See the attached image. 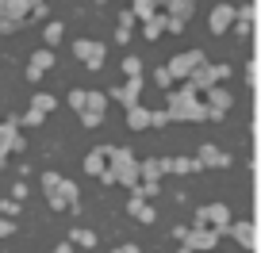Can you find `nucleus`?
Listing matches in <instances>:
<instances>
[{"label": "nucleus", "instance_id": "f257e3e1", "mask_svg": "<svg viewBox=\"0 0 261 253\" xmlns=\"http://www.w3.org/2000/svg\"><path fill=\"white\" fill-rule=\"evenodd\" d=\"M165 111H169L173 123H204V119H215L212 107L196 100V89H192V85H185V89L169 92V104H165Z\"/></svg>", "mask_w": 261, "mask_h": 253}, {"label": "nucleus", "instance_id": "f03ea898", "mask_svg": "<svg viewBox=\"0 0 261 253\" xmlns=\"http://www.w3.org/2000/svg\"><path fill=\"white\" fill-rule=\"evenodd\" d=\"M108 173H112L115 184L130 188V192L142 184V161H135V154L123 150V146H112V154H108Z\"/></svg>", "mask_w": 261, "mask_h": 253}, {"label": "nucleus", "instance_id": "7ed1b4c3", "mask_svg": "<svg viewBox=\"0 0 261 253\" xmlns=\"http://www.w3.org/2000/svg\"><path fill=\"white\" fill-rule=\"evenodd\" d=\"M42 192H46L50 207L54 211H81V196H77V184H69V180H62L58 173H42Z\"/></svg>", "mask_w": 261, "mask_h": 253}, {"label": "nucleus", "instance_id": "20e7f679", "mask_svg": "<svg viewBox=\"0 0 261 253\" xmlns=\"http://www.w3.org/2000/svg\"><path fill=\"white\" fill-rule=\"evenodd\" d=\"M227 77H230V66H227V62H204V66L188 77V85H192L196 92H207V89H215L219 81H227Z\"/></svg>", "mask_w": 261, "mask_h": 253}, {"label": "nucleus", "instance_id": "39448f33", "mask_svg": "<svg viewBox=\"0 0 261 253\" xmlns=\"http://www.w3.org/2000/svg\"><path fill=\"white\" fill-rule=\"evenodd\" d=\"M207 58H204V50H185V54H177V58H169V73L177 77V81H188V77L196 73V69L204 66Z\"/></svg>", "mask_w": 261, "mask_h": 253}, {"label": "nucleus", "instance_id": "423d86ee", "mask_svg": "<svg viewBox=\"0 0 261 253\" xmlns=\"http://www.w3.org/2000/svg\"><path fill=\"white\" fill-rule=\"evenodd\" d=\"M23 150H27V142L19 134V119L12 115V119L0 123V154L8 157V154H23Z\"/></svg>", "mask_w": 261, "mask_h": 253}, {"label": "nucleus", "instance_id": "0eeeda50", "mask_svg": "<svg viewBox=\"0 0 261 253\" xmlns=\"http://www.w3.org/2000/svg\"><path fill=\"white\" fill-rule=\"evenodd\" d=\"M196 227H212V230H223V234H227V230H230V211H227V204H207V207H200V211H196Z\"/></svg>", "mask_w": 261, "mask_h": 253}, {"label": "nucleus", "instance_id": "6e6552de", "mask_svg": "<svg viewBox=\"0 0 261 253\" xmlns=\"http://www.w3.org/2000/svg\"><path fill=\"white\" fill-rule=\"evenodd\" d=\"M104 111H108V96L96 92V89H89L85 107H81V123H85V127H100V123H104Z\"/></svg>", "mask_w": 261, "mask_h": 253}, {"label": "nucleus", "instance_id": "1a4fd4ad", "mask_svg": "<svg viewBox=\"0 0 261 253\" xmlns=\"http://www.w3.org/2000/svg\"><path fill=\"white\" fill-rule=\"evenodd\" d=\"M73 54L81 58V62H85L89 69H100V66H104V54H108V50H104V42H92V39H77V42H73Z\"/></svg>", "mask_w": 261, "mask_h": 253}, {"label": "nucleus", "instance_id": "9d476101", "mask_svg": "<svg viewBox=\"0 0 261 253\" xmlns=\"http://www.w3.org/2000/svg\"><path fill=\"white\" fill-rule=\"evenodd\" d=\"M234 19H238V12L223 0V4H215V8H212L207 27H212V35H227V31H234Z\"/></svg>", "mask_w": 261, "mask_h": 253}, {"label": "nucleus", "instance_id": "9b49d317", "mask_svg": "<svg viewBox=\"0 0 261 253\" xmlns=\"http://www.w3.org/2000/svg\"><path fill=\"white\" fill-rule=\"evenodd\" d=\"M223 230H212V227H192L185 234V249H215Z\"/></svg>", "mask_w": 261, "mask_h": 253}, {"label": "nucleus", "instance_id": "f8f14e48", "mask_svg": "<svg viewBox=\"0 0 261 253\" xmlns=\"http://www.w3.org/2000/svg\"><path fill=\"white\" fill-rule=\"evenodd\" d=\"M50 66H54V50H50V46L35 50V54H31V62H27V81H39V77L46 73Z\"/></svg>", "mask_w": 261, "mask_h": 253}, {"label": "nucleus", "instance_id": "ddd939ff", "mask_svg": "<svg viewBox=\"0 0 261 253\" xmlns=\"http://www.w3.org/2000/svg\"><path fill=\"white\" fill-rule=\"evenodd\" d=\"M127 215H130V219H139V222H154V207H150V200L142 196L139 188H135L130 200H127Z\"/></svg>", "mask_w": 261, "mask_h": 253}, {"label": "nucleus", "instance_id": "4468645a", "mask_svg": "<svg viewBox=\"0 0 261 253\" xmlns=\"http://www.w3.org/2000/svg\"><path fill=\"white\" fill-rule=\"evenodd\" d=\"M162 173H169V157H150V161H142V184L162 188Z\"/></svg>", "mask_w": 261, "mask_h": 253}, {"label": "nucleus", "instance_id": "2eb2a0df", "mask_svg": "<svg viewBox=\"0 0 261 253\" xmlns=\"http://www.w3.org/2000/svg\"><path fill=\"white\" fill-rule=\"evenodd\" d=\"M139 92H142V77H127V81H123L112 96L119 100L123 107H135V104H139Z\"/></svg>", "mask_w": 261, "mask_h": 253}, {"label": "nucleus", "instance_id": "dca6fc26", "mask_svg": "<svg viewBox=\"0 0 261 253\" xmlns=\"http://www.w3.org/2000/svg\"><path fill=\"white\" fill-rule=\"evenodd\" d=\"M230 238H234L238 245H242V249H257V230H253V222H230V230H227Z\"/></svg>", "mask_w": 261, "mask_h": 253}, {"label": "nucleus", "instance_id": "f3484780", "mask_svg": "<svg viewBox=\"0 0 261 253\" xmlns=\"http://www.w3.org/2000/svg\"><path fill=\"white\" fill-rule=\"evenodd\" d=\"M196 161H200V165H212V169H227V165H230V154H223L219 146H212V142H207V146L196 150Z\"/></svg>", "mask_w": 261, "mask_h": 253}, {"label": "nucleus", "instance_id": "a211bd4d", "mask_svg": "<svg viewBox=\"0 0 261 253\" xmlns=\"http://www.w3.org/2000/svg\"><path fill=\"white\" fill-rule=\"evenodd\" d=\"M108 154H112V146L89 150V157H85V173H89V177H104V173H108Z\"/></svg>", "mask_w": 261, "mask_h": 253}, {"label": "nucleus", "instance_id": "6ab92c4d", "mask_svg": "<svg viewBox=\"0 0 261 253\" xmlns=\"http://www.w3.org/2000/svg\"><path fill=\"white\" fill-rule=\"evenodd\" d=\"M204 96H207V107L215 111V119H219V115H227V107L234 104V96H230L227 89H219V85H215V89H207Z\"/></svg>", "mask_w": 261, "mask_h": 253}, {"label": "nucleus", "instance_id": "aec40b11", "mask_svg": "<svg viewBox=\"0 0 261 253\" xmlns=\"http://www.w3.org/2000/svg\"><path fill=\"white\" fill-rule=\"evenodd\" d=\"M165 12H169L173 19H192V12H196V0H165Z\"/></svg>", "mask_w": 261, "mask_h": 253}, {"label": "nucleus", "instance_id": "412c9836", "mask_svg": "<svg viewBox=\"0 0 261 253\" xmlns=\"http://www.w3.org/2000/svg\"><path fill=\"white\" fill-rule=\"evenodd\" d=\"M150 115H154V111H146V107H139V104L127 107V127H130V131H146V127H150Z\"/></svg>", "mask_w": 261, "mask_h": 253}, {"label": "nucleus", "instance_id": "4be33fe9", "mask_svg": "<svg viewBox=\"0 0 261 253\" xmlns=\"http://www.w3.org/2000/svg\"><path fill=\"white\" fill-rule=\"evenodd\" d=\"M158 4L165 8V0H130V12H135V16L142 19V23H146L150 16H158Z\"/></svg>", "mask_w": 261, "mask_h": 253}, {"label": "nucleus", "instance_id": "5701e85b", "mask_svg": "<svg viewBox=\"0 0 261 253\" xmlns=\"http://www.w3.org/2000/svg\"><path fill=\"white\" fill-rule=\"evenodd\" d=\"M250 19H253V8H250V4H242V8H238V19H234V35H238V39L250 35Z\"/></svg>", "mask_w": 261, "mask_h": 253}, {"label": "nucleus", "instance_id": "b1692460", "mask_svg": "<svg viewBox=\"0 0 261 253\" xmlns=\"http://www.w3.org/2000/svg\"><path fill=\"white\" fill-rule=\"evenodd\" d=\"M69 242L73 245H81V249H96V234H92V230H69Z\"/></svg>", "mask_w": 261, "mask_h": 253}, {"label": "nucleus", "instance_id": "393cba45", "mask_svg": "<svg viewBox=\"0 0 261 253\" xmlns=\"http://www.w3.org/2000/svg\"><path fill=\"white\" fill-rule=\"evenodd\" d=\"M31 107H35V111H42V115H50V111L58 107V100L50 96V92H35V96H31Z\"/></svg>", "mask_w": 261, "mask_h": 253}, {"label": "nucleus", "instance_id": "a878e982", "mask_svg": "<svg viewBox=\"0 0 261 253\" xmlns=\"http://www.w3.org/2000/svg\"><path fill=\"white\" fill-rule=\"evenodd\" d=\"M165 23H169V16H165V12H158V16L146 19V31H142V35H146V39H158V35L165 31Z\"/></svg>", "mask_w": 261, "mask_h": 253}, {"label": "nucleus", "instance_id": "bb28decb", "mask_svg": "<svg viewBox=\"0 0 261 253\" xmlns=\"http://www.w3.org/2000/svg\"><path fill=\"white\" fill-rule=\"evenodd\" d=\"M135 19H139V16H135L130 8L119 16V31H115V39H119V42H130V27H135Z\"/></svg>", "mask_w": 261, "mask_h": 253}, {"label": "nucleus", "instance_id": "cd10ccee", "mask_svg": "<svg viewBox=\"0 0 261 253\" xmlns=\"http://www.w3.org/2000/svg\"><path fill=\"white\" fill-rule=\"evenodd\" d=\"M62 35H65V27L58 23V19H50V23L42 27V39H46V46H58V42H62Z\"/></svg>", "mask_w": 261, "mask_h": 253}, {"label": "nucleus", "instance_id": "c85d7f7f", "mask_svg": "<svg viewBox=\"0 0 261 253\" xmlns=\"http://www.w3.org/2000/svg\"><path fill=\"white\" fill-rule=\"evenodd\" d=\"M192 169H204L196 157H169V173H192Z\"/></svg>", "mask_w": 261, "mask_h": 253}, {"label": "nucleus", "instance_id": "c756f323", "mask_svg": "<svg viewBox=\"0 0 261 253\" xmlns=\"http://www.w3.org/2000/svg\"><path fill=\"white\" fill-rule=\"evenodd\" d=\"M154 81H158V85H162V89H165V92H169V89H173V81H177V77H173V73H169V66H158V73H154Z\"/></svg>", "mask_w": 261, "mask_h": 253}, {"label": "nucleus", "instance_id": "7c9ffc66", "mask_svg": "<svg viewBox=\"0 0 261 253\" xmlns=\"http://www.w3.org/2000/svg\"><path fill=\"white\" fill-rule=\"evenodd\" d=\"M123 73H127V77H142V62H139L135 54L123 58Z\"/></svg>", "mask_w": 261, "mask_h": 253}, {"label": "nucleus", "instance_id": "2f4dec72", "mask_svg": "<svg viewBox=\"0 0 261 253\" xmlns=\"http://www.w3.org/2000/svg\"><path fill=\"white\" fill-rule=\"evenodd\" d=\"M85 96H89V89H73V92H69V107H73V111H81V107H85Z\"/></svg>", "mask_w": 261, "mask_h": 253}, {"label": "nucleus", "instance_id": "473e14b6", "mask_svg": "<svg viewBox=\"0 0 261 253\" xmlns=\"http://www.w3.org/2000/svg\"><path fill=\"white\" fill-rule=\"evenodd\" d=\"M0 215H19V200H0Z\"/></svg>", "mask_w": 261, "mask_h": 253}, {"label": "nucleus", "instance_id": "72a5a7b5", "mask_svg": "<svg viewBox=\"0 0 261 253\" xmlns=\"http://www.w3.org/2000/svg\"><path fill=\"white\" fill-rule=\"evenodd\" d=\"M39 123H42V111H35V107H31V111L19 119V127H39Z\"/></svg>", "mask_w": 261, "mask_h": 253}, {"label": "nucleus", "instance_id": "f704fd0d", "mask_svg": "<svg viewBox=\"0 0 261 253\" xmlns=\"http://www.w3.org/2000/svg\"><path fill=\"white\" fill-rule=\"evenodd\" d=\"M12 234H16V222L8 215H0V238H12Z\"/></svg>", "mask_w": 261, "mask_h": 253}, {"label": "nucleus", "instance_id": "c9c22d12", "mask_svg": "<svg viewBox=\"0 0 261 253\" xmlns=\"http://www.w3.org/2000/svg\"><path fill=\"white\" fill-rule=\"evenodd\" d=\"M165 16H169V12H165ZM165 31H169V35H180V31H185V19H173V16H169V23H165Z\"/></svg>", "mask_w": 261, "mask_h": 253}, {"label": "nucleus", "instance_id": "e433bc0d", "mask_svg": "<svg viewBox=\"0 0 261 253\" xmlns=\"http://www.w3.org/2000/svg\"><path fill=\"white\" fill-rule=\"evenodd\" d=\"M165 123H173L169 111H154V115H150V127H165Z\"/></svg>", "mask_w": 261, "mask_h": 253}, {"label": "nucleus", "instance_id": "4c0bfd02", "mask_svg": "<svg viewBox=\"0 0 261 253\" xmlns=\"http://www.w3.org/2000/svg\"><path fill=\"white\" fill-rule=\"evenodd\" d=\"M46 12L50 8H46V0H42V4H35V8H31V19H46Z\"/></svg>", "mask_w": 261, "mask_h": 253}, {"label": "nucleus", "instance_id": "58836bf2", "mask_svg": "<svg viewBox=\"0 0 261 253\" xmlns=\"http://www.w3.org/2000/svg\"><path fill=\"white\" fill-rule=\"evenodd\" d=\"M54 253H73V242H69V238H65V245H58Z\"/></svg>", "mask_w": 261, "mask_h": 253}, {"label": "nucleus", "instance_id": "ea45409f", "mask_svg": "<svg viewBox=\"0 0 261 253\" xmlns=\"http://www.w3.org/2000/svg\"><path fill=\"white\" fill-rule=\"evenodd\" d=\"M112 253H139V245H119V249H112Z\"/></svg>", "mask_w": 261, "mask_h": 253}, {"label": "nucleus", "instance_id": "a19ab883", "mask_svg": "<svg viewBox=\"0 0 261 253\" xmlns=\"http://www.w3.org/2000/svg\"><path fill=\"white\" fill-rule=\"evenodd\" d=\"M23 4H31V8H35V4H42V0H23Z\"/></svg>", "mask_w": 261, "mask_h": 253}, {"label": "nucleus", "instance_id": "79ce46f5", "mask_svg": "<svg viewBox=\"0 0 261 253\" xmlns=\"http://www.w3.org/2000/svg\"><path fill=\"white\" fill-rule=\"evenodd\" d=\"M0 169H4V154H0Z\"/></svg>", "mask_w": 261, "mask_h": 253}]
</instances>
